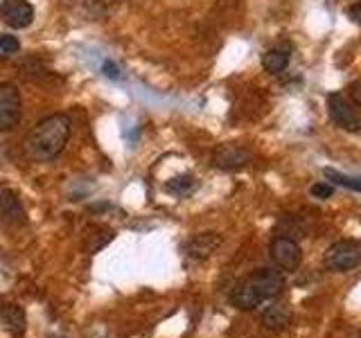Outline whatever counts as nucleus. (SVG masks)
Masks as SVG:
<instances>
[{
    "instance_id": "obj_1",
    "label": "nucleus",
    "mask_w": 361,
    "mask_h": 338,
    "mask_svg": "<svg viewBox=\"0 0 361 338\" xmlns=\"http://www.w3.org/2000/svg\"><path fill=\"white\" fill-rule=\"evenodd\" d=\"M71 118L63 113L43 118L27 135V154L39 163H50L63 151L68 138H71Z\"/></svg>"
},
{
    "instance_id": "obj_2",
    "label": "nucleus",
    "mask_w": 361,
    "mask_h": 338,
    "mask_svg": "<svg viewBox=\"0 0 361 338\" xmlns=\"http://www.w3.org/2000/svg\"><path fill=\"white\" fill-rule=\"evenodd\" d=\"M361 264V246L353 239L334 242L325 251V266L334 273H348Z\"/></svg>"
},
{
    "instance_id": "obj_3",
    "label": "nucleus",
    "mask_w": 361,
    "mask_h": 338,
    "mask_svg": "<svg viewBox=\"0 0 361 338\" xmlns=\"http://www.w3.org/2000/svg\"><path fill=\"white\" fill-rule=\"evenodd\" d=\"M269 255L274 259V264L282 270H296L302 262V251L296 239L285 234H278L269 246Z\"/></svg>"
},
{
    "instance_id": "obj_4",
    "label": "nucleus",
    "mask_w": 361,
    "mask_h": 338,
    "mask_svg": "<svg viewBox=\"0 0 361 338\" xmlns=\"http://www.w3.org/2000/svg\"><path fill=\"white\" fill-rule=\"evenodd\" d=\"M20 93L14 84L3 82L0 84V131H9L14 129L20 122Z\"/></svg>"
},
{
    "instance_id": "obj_5",
    "label": "nucleus",
    "mask_w": 361,
    "mask_h": 338,
    "mask_svg": "<svg viewBox=\"0 0 361 338\" xmlns=\"http://www.w3.org/2000/svg\"><path fill=\"white\" fill-rule=\"evenodd\" d=\"M327 108H330V118L334 120L336 127H341L343 131L357 133L361 131V118L357 115V111L348 101L343 93H330L327 95Z\"/></svg>"
},
{
    "instance_id": "obj_6",
    "label": "nucleus",
    "mask_w": 361,
    "mask_h": 338,
    "mask_svg": "<svg viewBox=\"0 0 361 338\" xmlns=\"http://www.w3.org/2000/svg\"><path fill=\"white\" fill-rule=\"evenodd\" d=\"M246 280H248V284L257 291V296L262 300H274V298L282 296V291H285V287H287L285 275L276 268H257L255 273Z\"/></svg>"
},
{
    "instance_id": "obj_7",
    "label": "nucleus",
    "mask_w": 361,
    "mask_h": 338,
    "mask_svg": "<svg viewBox=\"0 0 361 338\" xmlns=\"http://www.w3.org/2000/svg\"><path fill=\"white\" fill-rule=\"evenodd\" d=\"M0 18L11 30H25L34 20V7L27 0H3L0 3Z\"/></svg>"
},
{
    "instance_id": "obj_8",
    "label": "nucleus",
    "mask_w": 361,
    "mask_h": 338,
    "mask_svg": "<svg viewBox=\"0 0 361 338\" xmlns=\"http://www.w3.org/2000/svg\"><path fill=\"white\" fill-rule=\"evenodd\" d=\"M0 223H5V225L25 223V208H23L16 192H11V189L0 192Z\"/></svg>"
},
{
    "instance_id": "obj_9",
    "label": "nucleus",
    "mask_w": 361,
    "mask_h": 338,
    "mask_svg": "<svg viewBox=\"0 0 361 338\" xmlns=\"http://www.w3.org/2000/svg\"><path fill=\"white\" fill-rule=\"evenodd\" d=\"M219 244H221V237L217 232H201L197 237H192L185 253H188L190 259H195V262H201V259L210 257L214 251H217Z\"/></svg>"
},
{
    "instance_id": "obj_10",
    "label": "nucleus",
    "mask_w": 361,
    "mask_h": 338,
    "mask_svg": "<svg viewBox=\"0 0 361 338\" xmlns=\"http://www.w3.org/2000/svg\"><path fill=\"white\" fill-rule=\"evenodd\" d=\"M251 161V154L237 144H221L214 151V165L219 169H240Z\"/></svg>"
},
{
    "instance_id": "obj_11",
    "label": "nucleus",
    "mask_w": 361,
    "mask_h": 338,
    "mask_svg": "<svg viewBox=\"0 0 361 338\" xmlns=\"http://www.w3.org/2000/svg\"><path fill=\"white\" fill-rule=\"evenodd\" d=\"M0 323L9 332V334H23L27 327V318H25V311H23L18 304L14 302H7V300H0Z\"/></svg>"
},
{
    "instance_id": "obj_12",
    "label": "nucleus",
    "mask_w": 361,
    "mask_h": 338,
    "mask_svg": "<svg viewBox=\"0 0 361 338\" xmlns=\"http://www.w3.org/2000/svg\"><path fill=\"white\" fill-rule=\"evenodd\" d=\"M231 302L235 304L237 309H242V311H253V309H257L259 304H262L264 300L257 296V291L248 284V280H244V282H240L235 289H233V293H231Z\"/></svg>"
},
{
    "instance_id": "obj_13",
    "label": "nucleus",
    "mask_w": 361,
    "mask_h": 338,
    "mask_svg": "<svg viewBox=\"0 0 361 338\" xmlns=\"http://www.w3.org/2000/svg\"><path fill=\"white\" fill-rule=\"evenodd\" d=\"M291 323V311L285 307V304H269V307L262 311V325L271 332H280Z\"/></svg>"
},
{
    "instance_id": "obj_14",
    "label": "nucleus",
    "mask_w": 361,
    "mask_h": 338,
    "mask_svg": "<svg viewBox=\"0 0 361 338\" xmlns=\"http://www.w3.org/2000/svg\"><path fill=\"white\" fill-rule=\"evenodd\" d=\"M71 3L79 9L82 16H88L90 20H99L109 14L111 5L116 3V0H71Z\"/></svg>"
},
{
    "instance_id": "obj_15",
    "label": "nucleus",
    "mask_w": 361,
    "mask_h": 338,
    "mask_svg": "<svg viewBox=\"0 0 361 338\" xmlns=\"http://www.w3.org/2000/svg\"><path fill=\"white\" fill-rule=\"evenodd\" d=\"M289 59H291V54L287 48H271L262 54V65L267 73L280 75L289 65Z\"/></svg>"
},
{
    "instance_id": "obj_16",
    "label": "nucleus",
    "mask_w": 361,
    "mask_h": 338,
    "mask_svg": "<svg viewBox=\"0 0 361 338\" xmlns=\"http://www.w3.org/2000/svg\"><path fill=\"white\" fill-rule=\"evenodd\" d=\"M197 187V178L195 176H190V174H180L176 178H172L169 183L165 185V189L169 192V194H174V196H185L190 194L192 189Z\"/></svg>"
},
{
    "instance_id": "obj_17",
    "label": "nucleus",
    "mask_w": 361,
    "mask_h": 338,
    "mask_svg": "<svg viewBox=\"0 0 361 338\" xmlns=\"http://www.w3.org/2000/svg\"><path fill=\"white\" fill-rule=\"evenodd\" d=\"M325 178H327V183H332V185H341L353 192H361V178L341 174V172H336V169H325Z\"/></svg>"
},
{
    "instance_id": "obj_18",
    "label": "nucleus",
    "mask_w": 361,
    "mask_h": 338,
    "mask_svg": "<svg viewBox=\"0 0 361 338\" xmlns=\"http://www.w3.org/2000/svg\"><path fill=\"white\" fill-rule=\"evenodd\" d=\"M332 194H334V185L327 183V180H321V183H314L312 185V196L314 199L325 201V199H332Z\"/></svg>"
},
{
    "instance_id": "obj_19",
    "label": "nucleus",
    "mask_w": 361,
    "mask_h": 338,
    "mask_svg": "<svg viewBox=\"0 0 361 338\" xmlns=\"http://www.w3.org/2000/svg\"><path fill=\"white\" fill-rule=\"evenodd\" d=\"M20 50V43L16 37H11V34H0V52L3 54H14Z\"/></svg>"
},
{
    "instance_id": "obj_20",
    "label": "nucleus",
    "mask_w": 361,
    "mask_h": 338,
    "mask_svg": "<svg viewBox=\"0 0 361 338\" xmlns=\"http://www.w3.org/2000/svg\"><path fill=\"white\" fill-rule=\"evenodd\" d=\"M348 93H350V97H353L355 104L361 106V79H357V82H353L348 86Z\"/></svg>"
},
{
    "instance_id": "obj_21",
    "label": "nucleus",
    "mask_w": 361,
    "mask_h": 338,
    "mask_svg": "<svg viewBox=\"0 0 361 338\" xmlns=\"http://www.w3.org/2000/svg\"><path fill=\"white\" fill-rule=\"evenodd\" d=\"M102 73H104L106 77H111V79H120V68L113 63V61H104V63H102Z\"/></svg>"
},
{
    "instance_id": "obj_22",
    "label": "nucleus",
    "mask_w": 361,
    "mask_h": 338,
    "mask_svg": "<svg viewBox=\"0 0 361 338\" xmlns=\"http://www.w3.org/2000/svg\"><path fill=\"white\" fill-rule=\"evenodd\" d=\"M348 16L353 18L355 23H361V3H355L353 7L348 9Z\"/></svg>"
},
{
    "instance_id": "obj_23",
    "label": "nucleus",
    "mask_w": 361,
    "mask_h": 338,
    "mask_svg": "<svg viewBox=\"0 0 361 338\" xmlns=\"http://www.w3.org/2000/svg\"><path fill=\"white\" fill-rule=\"evenodd\" d=\"M50 338H63V336H50Z\"/></svg>"
}]
</instances>
